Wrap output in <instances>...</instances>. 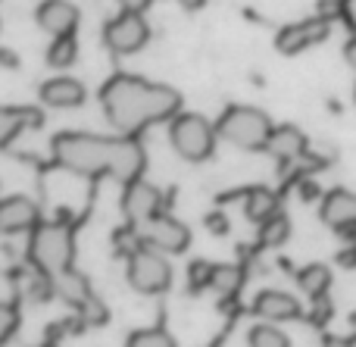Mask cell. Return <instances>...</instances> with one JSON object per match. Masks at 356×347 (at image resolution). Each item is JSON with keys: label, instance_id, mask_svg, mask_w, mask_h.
Returning <instances> with one entry per match:
<instances>
[{"label": "cell", "instance_id": "3957f363", "mask_svg": "<svg viewBox=\"0 0 356 347\" xmlns=\"http://www.w3.org/2000/svg\"><path fill=\"white\" fill-rule=\"evenodd\" d=\"M272 129H275L272 119L257 106H228L222 113V119L216 122V131H219L222 141L234 144L241 150H266Z\"/></svg>", "mask_w": 356, "mask_h": 347}, {"label": "cell", "instance_id": "83f0119b", "mask_svg": "<svg viewBox=\"0 0 356 347\" xmlns=\"http://www.w3.org/2000/svg\"><path fill=\"white\" fill-rule=\"evenodd\" d=\"M150 3H154V0H119V6H122L125 13H144Z\"/></svg>", "mask_w": 356, "mask_h": 347}, {"label": "cell", "instance_id": "cb8c5ba5", "mask_svg": "<svg viewBox=\"0 0 356 347\" xmlns=\"http://www.w3.org/2000/svg\"><path fill=\"white\" fill-rule=\"evenodd\" d=\"M125 347H175V341L166 329H138L129 335Z\"/></svg>", "mask_w": 356, "mask_h": 347}, {"label": "cell", "instance_id": "ba28073f", "mask_svg": "<svg viewBox=\"0 0 356 347\" xmlns=\"http://www.w3.org/2000/svg\"><path fill=\"white\" fill-rule=\"evenodd\" d=\"M104 41L113 54H138L150 41V25L141 13H119L104 31Z\"/></svg>", "mask_w": 356, "mask_h": 347}, {"label": "cell", "instance_id": "8fae6325", "mask_svg": "<svg viewBox=\"0 0 356 347\" xmlns=\"http://www.w3.org/2000/svg\"><path fill=\"white\" fill-rule=\"evenodd\" d=\"M35 22L41 25L47 35L54 38H66L75 31L79 25V10L69 0H41L35 10Z\"/></svg>", "mask_w": 356, "mask_h": 347}, {"label": "cell", "instance_id": "d6986e66", "mask_svg": "<svg viewBox=\"0 0 356 347\" xmlns=\"http://www.w3.org/2000/svg\"><path fill=\"white\" fill-rule=\"evenodd\" d=\"M38 116H31L29 110H16V106H0V147L10 144L25 125H35Z\"/></svg>", "mask_w": 356, "mask_h": 347}, {"label": "cell", "instance_id": "7402d4cb", "mask_svg": "<svg viewBox=\"0 0 356 347\" xmlns=\"http://www.w3.org/2000/svg\"><path fill=\"white\" fill-rule=\"evenodd\" d=\"M291 235V223L284 213H278V216H272L269 223L259 225V241L266 244V248H278V244H284Z\"/></svg>", "mask_w": 356, "mask_h": 347}, {"label": "cell", "instance_id": "277c9868", "mask_svg": "<svg viewBox=\"0 0 356 347\" xmlns=\"http://www.w3.org/2000/svg\"><path fill=\"white\" fill-rule=\"evenodd\" d=\"M72 254H75V241L72 232L60 223H44L31 232L29 241V257L41 273L47 275H63L72 266Z\"/></svg>", "mask_w": 356, "mask_h": 347}, {"label": "cell", "instance_id": "8992f818", "mask_svg": "<svg viewBox=\"0 0 356 347\" xmlns=\"http://www.w3.org/2000/svg\"><path fill=\"white\" fill-rule=\"evenodd\" d=\"M129 285L138 294H163L172 285V266L166 254H156L150 248H141L138 254L129 257Z\"/></svg>", "mask_w": 356, "mask_h": 347}, {"label": "cell", "instance_id": "f546056e", "mask_svg": "<svg viewBox=\"0 0 356 347\" xmlns=\"http://www.w3.org/2000/svg\"><path fill=\"white\" fill-rule=\"evenodd\" d=\"M207 225L213 232H228V223H225V216H209L207 219Z\"/></svg>", "mask_w": 356, "mask_h": 347}, {"label": "cell", "instance_id": "d6a6232c", "mask_svg": "<svg viewBox=\"0 0 356 347\" xmlns=\"http://www.w3.org/2000/svg\"><path fill=\"white\" fill-rule=\"evenodd\" d=\"M0 63H3V66H16V56H13L10 50H0Z\"/></svg>", "mask_w": 356, "mask_h": 347}, {"label": "cell", "instance_id": "52a82bcc", "mask_svg": "<svg viewBox=\"0 0 356 347\" xmlns=\"http://www.w3.org/2000/svg\"><path fill=\"white\" fill-rule=\"evenodd\" d=\"M135 232H138L144 248L156 250V254H166V257L181 254V250H188V244H191L188 225L178 223L172 216H163V213L154 219H147V223H138Z\"/></svg>", "mask_w": 356, "mask_h": 347}, {"label": "cell", "instance_id": "7a4b0ae2", "mask_svg": "<svg viewBox=\"0 0 356 347\" xmlns=\"http://www.w3.org/2000/svg\"><path fill=\"white\" fill-rule=\"evenodd\" d=\"M100 104H104V113L113 129L122 131V135H135V131L147 129L154 122L175 119L181 97L172 88L144 81L138 75H113L104 85Z\"/></svg>", "mask_w": 356, "mask_h": 347}, {"label": "cell", "instance_id": "9a60e30c", "mask_svg": "<svg viewBox=\"0 0 356 347\" xmlns=\"http://www.w3.org/2000/svg\"><path fill=\"white\" fill-rule=\"evenodd\" d=\"M41 100L54 110H75V106L85 104V85L79 79H69V75H56V79L44 81L41 85Z\"/></svg>", "mask_w": 356, "mask_h": 347}, {"label": "cell", "instance_id": "44dd1931", "mask_svg": "<svg viewBox=\"0 0 356 347\" xmlns=\"http://www.w3.org/2000/svg\"><path fill=\"white\" fill-rule=\"evenodd\" d=\"M75 60H79V41H75L72 35L56 38V41L50 44V50H47V63H50L54 69H69Z\"/></svg>", "mask_w": 356, "mask_h": 347}, {"label": "cell", "instance_id": "4dcf8cb0", "mask_svg": "<svg viewBox=\"0 0 356 347\" xmlns=\"http://www.w3.org/2000/svg\"><path fill=\"white\" fill-rule=\"evenodd\" d=\"M322 347H353V341H347V338H338V335H328Z\"/></svg>", "mask_w": 356, "mask_h": 347}, {"label": "cell", "instance_id": "5b68a950", "mask_svg": "<svg viewBox=\"0 0 356 347\" xmlns=\"http://www.w3.org/2000/svg\"><path fill=\"white\" fill-rule=\"evenodd\" d=\"M216 138H219L216 125L200 113H178L169 125V144L188 163L209 160L216 150Z\"/></svg>", "mask_w": 356, "mask_h": 347}, {"label": "cell", "instance_id": "4fadbf2b", "mask_svg": "<svg viewBox=\"0 0 356 347\" xmlns=\"http://www.w3.org/2000/svg\"><path fill=\"white\" fill-rule=\"evenodd\" d=\"M253 310L263 316V323H291V319H300L303 307L294 294L269 288V291H259L253 300Z\"/></svg>", "mask_w": 356, "mask_h": 347}, {"label": "cell", "instance_id": "f1b7e54d", "mask_svg": "<svg viewBox=\"0 0 356 347\" xmlns=\"http://www.w3.org/2000/svg\"><path fill=\"white\" fill-rule=\"evenodd\" d=\"M344 60L356 69V29L350 31V38H347V44H344Z\"/></svg>", "mask_w": 356, "mask_h": 347}, {"label": "cell", "instance_id": "2e32d148", "mask_svg": "<svg viewBox=\"0 0 356 347\" xmlns=\"http://www.w3.org/2000/svg\"><path fill=\"white\" fill-rule=\"evenodd\" d=\"M275 160H300L303 150H307V135H303L297 125H275L266 144Z\"/></svg>", "mask_w": 356, "mask_h": 347}, {"label": "cell", "instance_id": "1f68e13d", "mask_svg": "<svg viewBox=\"0 0 356 347\" xmlns=\"http://www.w3.org/2000/svg\"><path fill=\"white\" fill-rule=\"evenodd\" d=\"M178 3H181L184 10L194 13V10H203V3H207V0H178Z\"/></svg>", "mask_w": 356, "mask_h": 347}, {"label": "cell", "instance_id": "484cf974", "mask_svg": "<svg viewBox=\"0 0 356 347\" xmlns=\"http://www.w3.org/2000/svg\"><path fill=\"white\" fill-rule=\"evenodd\" d=\"M60 291L66 294L69 300H85V298H88L85 279H81V275H75L72 269H69V273H63V275H60Z\"/></svg>", "mask_w": 356, "mask_h": 347}, {"label": "cell", "instance_id": "5bb4252c", "mask_svg": "<svg viewBox=\"0 0 356 347\" xmlns=\"http://www.w3.org/2000/svg\"><path fill=\"white\" fill-rule=\"evenodd\" d=\"M38 229V207L35 200L13 194L0 200V232L16 235V232H35Z\"/></svg>", "mask_w": 356, "mask_h": 347}, {"label": "cell", "instance_id": "836d02e7", "mask_svg": "<svg viewBox=\"0 0 356 347\" xmlns=\"http://www.w3.org/2000/svg\"><path fill=\"white\" fill-rule=\"evenodd\" d=\"M353 97H356V91H353Z\"/></svg>", "mask_w": 356, "mask_h": 347}, {"label": "cell", "instance_id": "6da1fadb", "mask_svg": "<svg viewBox=\"0 0 356 347\" xmlns=\"http://www.w3.org/2000/svg\"><path fill=\"white\" fill-rule=\"evenodd\" d=\"M54 156L63 169L79 175H116L125 185L144 169V150L135 138H100L88 131H63L54 138Z\"/></svg>", "mask_w": 356, "mask_h": 347}, {"label": "cell", "instance_id": "4316f807", "mask_svg": "<svg viewBox=\"0 0 356 347\" xmlns=\"http://www.w3.org/2000/svg\"><path fill=\"white\" fill-rule=\"evenodd\" d=\"M16 325H19L16 307H13V304H3V300H0V344L10 341V335L16 332Z\"/></svg>", "mask_w": 356, "mask_h": 347}, {"label": "cell", "instance_id": "d4e9b609", "mask_svg": "<svg viewBox=\"0 0 356 347\" xmlns=\"http://www.w3.org/2000/svg\"><path fill=\"white\" fill-rule=\"evenodd\" d=\"M213 263H207V260H194L188 266V282H191V291H200V288H209V282H213Z\"/></svg>", "mask_w": 356, "mask_h": 347}, {"label": "cell", "instance_id": "7c38bea8", "mask_svg": "<svg viewBox=\"0 0 356 347\" xmlns=\"http://www.w3.org/2000/svg\"><path fill=\"white\" fill-rule=\"evenodd\" d=\"M328 38V19H307V22L288 25L278 31V50L282 54H300V50L313 47V44Z\"/></svg>", "mask_w": 356, "mask_h": 347}, {"label": "cell", "instance_id": "ffe728a7", "mask_svg": "<svg viewBox=\"0 0 356 347\" xmlns=\"http://www.w3.org/2000/svg\"><path fill=\"white\" fill-rule=\"evenodd\" d=\"M247 347H291V338L275 323H259L247 332Z\"/></svg>", "mask_w": 356, "mask_h": 347}, {"label": "cell", "instance_id": "30bf717a", "mask_svg": "<svg viewBox=\"0 0 356 347\" xmlns=\"http://www.w3.org/2000/svg\"><path fill=\"white\" fill-rule=\"evenodd\" d=\"M319 216L328 229L341 232V235H353L356 232V194L347 188H334L322 197Z\"/></svg>", "mask_w": 356, "mask_h": 347}, {"label": "cell", "instance_id": "ac0fdd59", "mask_svg": "<svg viewBox=\"0 0 356 347\" xmlns=\"http://www.w3.org/2000/svg\"><path fill=\"white\" fill-rule=\"evenodd\" d=\"M297 285H300V291L307 298L322 300L328 294V288H332V269L322 266V263H309V266H303L297 273Z\"/></svg>", "mask_w": 356, "mask_h": 347}, {"label": "cell", "instance_id": "9c48e42d", "mask_svg": "<svg viewBox=\"0 0 356 347\" xmlns=\"http://www.w3.org/2000/svg\"><path fill=\"white\" fill-rule=\"evenodd\" d=\"M160 207H163V191L156 185H150V181H144V179H135L125 185L122 210H125V216H129L131 225L160 216Z\"/></svg>", "mask_w": 356, "mask_h": 347}, {"label": "cell", "instance_id": "e0dca14e", "mask_svg": "<svg viewBox=\"0 0 356 347\" xmlns=\"http://www.w3.org/2000/svg\"><path fill=\"white\" fill-rule=\"evenodd\" d=\"M244 213L250 223L263 225L269 223L272 216H278V197L275 191H269V188H250L244 197Z\"/></svg>", "mask_w": 356, "mask_h": 347}, {"label": "cell", "instance_id": "603a6c76", "mask_svg": "<svg viewBox=\"0 0 356 347\" xmlns=\"http://www.w3.org/2000/svg\"><path fill=\"white\" fill-rule=\"evenodd\" d=\"M241 282H244V273H241V266H232V263H225V266H216L213 269V282H209V288H216L219 294H234L241 288Z\"/></svg>", "mask_w": 356, "mask_h": 347}]
</instances>
